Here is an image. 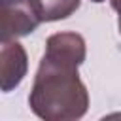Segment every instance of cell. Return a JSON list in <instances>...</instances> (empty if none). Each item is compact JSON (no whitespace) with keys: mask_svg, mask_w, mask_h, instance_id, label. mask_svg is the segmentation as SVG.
<instances>
[{"mask_svg":"<svg viewBox=\"0 0 121 121\" xmlns=\"http://www.w3.org/2000/svg\"><path fill=\"white\" fill-rule=\"evenodd\" d=\"M87 45L78 32H57L45 40V51L34 76L28 106L43 121H76L89 110V93L78 66Z\"/></svg>","mask_w":121,"mask_h":121,"instance_id":"6da1fadb","label":"cell"},{"mask_svg":"<svg viewBox=\"0 0 121 121\" xmlns=\"http://www.w3.org/2000/svg\"><path fill=\"white\" fill-rule=\"evenodd\" d=\"M93 2H102V0H93Z\"/></svg>","mask_w":121,"mask_h":121,"instance_id":"8992f818","label":"cell"},{"mask_svg":"<svg viewBox=\"0 0 121 121\" xmlns=\"http://www.w3.org/2000/svg\"><path fill=\"white\" fill-rule=\"evenodd\" d=\"M42 23L68 19L81 6V0H32Z\"/></svg>","mask_w":121,"mask_h":121,"instance_id":"277c9868","label":"cell"},{"mask_svg":"<svg viewBox=\"0 0 121 121\" xmlns=\"http://www.w3.org/2000/svg\"><path fill=\"white\" fill-rule=\"evenodd\" d=\"M110 6L117 13V28H119V34H121V0H110Z\"/></svg>","mask_w":121,"mask_h":121,"instance_id":"5b68a950","label":"cell"},{"mask_svg":"<svg viewBox=\"0 0 121 121\" xmlns=\"http://www.w3.org/2000/svg\"><path fill=\"white\" fill-rule=\"evenodd\" d=\"M40 23L32 0H0V43L32 34Z\"/></svg>","mask_w":121,"mask_h":121,"instance_id":"7a4b0ae2","label":"cell"},{"mask_svg":"<svg viewBox=\"0 0 121 121\" xmlns=\"http://www.w3.org/2000/svg\"><path fill=\"white\" fill-rule=\"evenodd\" d=\"M28 70V57L17 40L0 43V91L9 93L21 85Z\"/></svg>","mask_w":121,"mask_h":121,"instance_id":"3957f363","label":"cell"}]
</instances>
